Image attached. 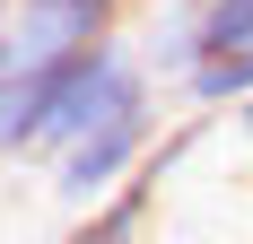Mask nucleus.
I'll return each mask as SVG.
<instances>
[{"label":"nucleus","mask_w":253,"mask_h":244,"mask_svg":"<svg viewBox=\"0 0 253 244\" xmlns=\"http://www.w3.org/2000/svg\"><path fill=\"white\" fill-rule=\"evenodd\" d=\"M131 35V0H9V26H0V79L18 70H52L70 52H96Z\"/></svg>","instance_id":"2"},{"label":"nucleus","mask_w":253,"mask_h":244,"mask_svg":"<svg viewBox=\"0 0 253 244\" xmlns=\"http://www.w3.org/2000/svg\"><path fill=\"white\" fill-rule=\"evenodd\" d=\"M157 140H166V105H140V114H123V122H105V131H87L79 148H61V157L44 166L52 209H70V218L105 209L131 174L149 166V148H157Z\"/></svg>","instance_id":"1"},{"label":"nucleus","mask_w":253,"mask_h":244,"mask_svg":"<svg viewBox=\"0 0 253 244\" xmlns=\"http://www.w3.org/2000/svg\"><path fill=\"white\" fill-rule=\"evenodd\" d=\"M131 9H140V0H131Z\"/></svg>","instance_id":"8"},{"label":"nucleus","mask_w":253,"mask_h":244,"mask_svg":"<svg viewBox=\"0 0 253 244\" xmlns=\"http://www.w3.org/2000/svg\"><path fill=\"white\" fill-rule=\"evenodd\" d=\"M140 9H210V0H140Z\"/></svg>","instance_id":"6"},{"label":"nucleus","mask_w":253,"mask_h":244,"mask_svg":"<svg viewBox=\"0 0 253 244\" xmlns=\"http://www.w3.org/2000/svg\"><path fill=\"white\" fill-rule=\"evenodd\" d=\"M183 114H245L253 105V0H210L201 9V70L175 87Z\"/></svg>","instance_id":"3"},{"label":"nucleus","mask_w":253,"mask_h":244,"mask_svg":"<svg viewBox=\"0 0 253 244\" xmlns=\"http://www.w3.org/2000/svg\"><path fill=\"white\" fill-rule=\"evenodd\" d=\"M236 131H245V148H253V105H245V114H236Z\"/></svg>","instance_id":"7"},{"label":"nucleus","mask_w":253,"mask_h":244,"mask_svg":"<svg viewBox=\"0 0 253 244\" xmlns=\"http://www.w3.org/2000/svg\"><path fill=\"white\" fill-rule=\"evenodd\" d=\"M157 201H166V192H157L149 174H131L105 209L70 218V236H61V244H140V236H149V218H157Z\"/></svg>","instance_id":"5"},{"label":"nucleus","mask_w":253,"mask_h":244,"mask_svg":"<svg viewBox=\"0 0 253 244\" xmlns=\"http://www.w3.org/2000/svg\"><path fill=\"white\" fill-rule=\"evenodd\" d=\"M131 52H140V70L175 96L183 79L201 70V9H140V18H131Z\"/></svg>","instance_id":"4"}]
</instances>
